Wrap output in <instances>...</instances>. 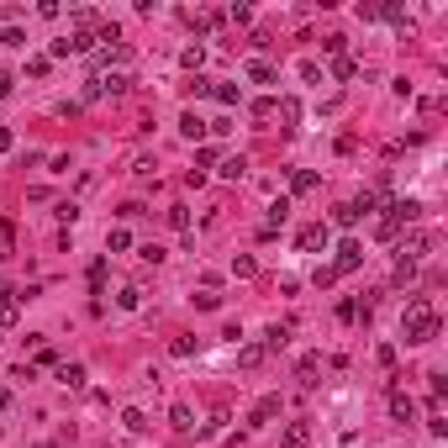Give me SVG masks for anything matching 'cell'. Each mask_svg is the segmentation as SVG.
I'll return each mask as SVG.
<instances>
[{"label": "cell", "mask_w": 448, "mask_h": 448, "mask_svg": "<svg viewBox=\"0 0 448 448\" xmlns=\"http://www.w3.org/2000/svg\"><path fill=\"white\" fill-rule=\"evenodd\" d=\"M359 74V58H348V53H337L332 58V79H354Z\"/></svg>", "instance_id": "obj_22"}, {"label": "cell", "mask_w": 448, "mask_h": 448, "mask_svg": "<svg viewBox=\"0 0 448 448\" xmlns=\"http://www.w3.org/2000/svg\"><path fill=\"white\" fill-rule=\"evenodd\" d=\"M169 427H174V432H195V412H190L185 401H174V406H169Z\"/></svg>", "instance_id": "obj_11"}, {"label": "cell", "mask_w": 448, "mask_h": 448, "mask_svg": "<svg viewBox=\"0 0 448 448\" xmlns=\"http://www.w3.org/2000/svg\"><path fill=\"white\" fill-rule=\"evenodd\" d=\"M227 21H238V26H248V21H253V6H233V11H227Z\"/></svg>", "instance_id": "obj_43"}, {"label": "cell", "mask_w": 448, "mask_h": 448, "mask_svg": "<svg viewBox=\"0 0 448 448\" xmlns=\"http://www.w3.org/2000/svg\"><path fill=\"white\" fill-rule=\"evenodd\" d=\"M390 280H396V285H412V280H417V264H406V259H401V264H396V275H390Z\"/></svg>", "instance_id": "obj_42"}, {"label": "cell", "mask_w": 448, "mask_h": 448, "mask_svg": "<svg viewBox=\"0 0 448 448\" xmlns=\"http://www.w3.org/2000/svg\"><path fill=\"white\" fill-rule=\"evenodd\" d=\"M11 90H16V79H11L6 69H0V101H11Z\"/></svg>", "instance_id": "obj_46"}, {"label": "cell", "mask_w": 448, "mask_h": 448, "mask_svg": "<svg viewBox=\"0 0 448 448\" xmlns=\"http://www.w3.org/2000/svg\"><path fill=\"white\" fill-rule=\"evenodd\" d=\"M16 148V138H11V127H0V153H11Z\"/></svg>", "instance_id": "obj_47"}, {"label": "cell", "mask_w": 448, "mask_h": 448, "mask_svg": "<svg viewBox=\"0 0 448 448\" xmlns=\"http://www.w3.org/2000/svg\"><path fill=\"white\" fill-rule=\"evenodd\" d=\"M138 259H143V264H164V248H158V243H143Z\"/></svg>", "instance_id": "obj_36"}, {"label": "cell", "mask_w": 448, "mask_h": 448, "mask_svg": "<svg viewBox=\"0 0 448 448\" xmlns=\"http://www.w3.org/2000/svg\"><path fill=\"white\" fill-rule=\"evenodd\" d=\"M317 375H322V354H306L301 364H295V380H301L306 390H317Z\"/></svg>", "instance_id": "obj_7"}, {"label": "cell", "mask_w": 448, "mask_h": 448, "mask_svg": "<svg viewBox=\"0 0 448 448\" xmlns=\"http://www.w3.org/2000/svg\"><path fill=\"white\" fill-rule=\"evenodd\" d=\"M375 359H380V370H396V348H390V343H380Z\"/></svg>", "instance_id": "obj_41"}, {"label": "cell", "mask_w": 448, "mask_h": 448, "mask_svg": "<svg viewBox=\"0 0 448 448\" xmlns=\"http://www.w3.org/2000/svg\"><path fill=\"white\" fill-rule=\"evenodd\" d=\"M95 85H101V101H106V95H121V90L132 85V79H127V74L116 69V74H95Z\"/></svg>", "instance_id": "obj_13"}, {"label": "cell", "mask_w": 448, "mask_h": 448, "mask_svg": "<svg viewBox=\"0 0 448 448\" xmlns=\"http://www.w3.org/2000/svg\"><path fill=\"white\" fill-rule=\"evenodd\" d=\"M106 253H132V233L127 227H111V233H106Z\"/></svg>", "instance_id": "obj_17"}, {"label": "cell", "mask_w": 448, "mask_h": 448, "mask_svg": "<svg viewBox=\"0 0 448 448\" xmlns=\"http://www.w3.org/2000/svg\"><path fill=\"white\" fill-rule=\"evenodd\" d=\"M311 443V422H290L280 432V448H306Z\"/></svg>", "instance_id": "obj_8"}, {"label": "cell", "mask_w": 448, "mask_h": 448, "mask_svg": "<svg viewBox=\"0 0 448 448\" xmlns=\"http://www.w3.org/2000/svg\"><path fill=\"white\" fill-rule=\"evenodd\" d=\"M195 348H200V337L185 332V337H174V343H169V354H174V359H195Z\"/></svg>", "instance_id": "obj_18"}, {"label": "cell", "mask_w": 448, "mask_h": 448, "mask_svg": "<svg viewBox=\"0 0 448 448\" xmlns=\"http://www.w3.org/2000/svg\"><path fill=\"white\" fill-rule=\"evenodd\" d=\"M169 227H174V233H190V211L185 206H169Z\"/></svg>", "instance_id": "obj_35"}, {"label": "cell", "mask_w": 448, "mask_h": 448, "mask_svg": "<svg viewBox=\"0 0 448 448\" xmlns=\"http://www.w3.org/2000/svg\"><path fill=\"white\" fill-rule=\"evenodd\" d=\"M0 243H6V248L16 243V222H11V216H0Z\"/></svg>", "instance_id": "obj_45"}, {"label": "cell", "mask_w": 448, "mask_h": 448, "mask_svg": "<svg viewBox=\"0 0 448 448\" xmlns=\"http://www.w3.org/2000/svg\"><path fill=\"white\" fill-rule=\"evenodd\" d=\"M327 238H332L327 222H311V227H301V233H295V248H301V253H317V248H327Z\"/></svg>", "instance_id": "obj_3"}, {"label": "cell", "mask_w": 448, "mask_h": 448, "mask_svg": "<svg viewBox=\"0 0 448 448\" xmlns=\"http://www.w3.org/2000/svg\"><path fill=\"white\" fill-rule=\"evenodd\" d=\"M101 285H106V259H95V264H90V290L101 295Z\"/></svg>", "instance_id": "obj_40"}, {"label": "cell", "mask_w": 448, "mask_h": 448, "mask_svg": "<svg viewBox=\"0 0 448 448\" xmlns=\"http://www.w3.org/2000/svg\"><path fill=\"white\" fill-rule=\"evenodd\" d=\"M48 69H53V58H26V74L32 79H48Z\"/></svg>", "instance_id": "obj_39"}, {"label": "cell", "mask_w": 448, "mask_h": 448, "mask_svg": "<svg viewBox=\"0 0 448 448\" xmlns=\"http://www.w3.org/2000/svg\"><path fill=\"white\" fill-rule=\"evenodd\" d=\"M121 427H127V432H148V417H143V406H127V412H121Z\"/></svg>", "instance_id": "obj_23"}, {"label": "cell", "mask_w": 448, "mask_h": 448, "mask_svg": "<svg viewBox=\"0 0 448 448\" xmlns=\"http://www.w3.org/2000/svg\"><path fill=\"white\" fill-rule=\"evenodd\" d=\"M290 332H295V322H275V327H269V337H264V354H280V348L290 343Z\"/></svg>", "instance_id": "obj_9"}, {"label": "cell", "mask_w": 448, "mask_h": 448, "mask_svg": "<svg viewBox=\"0 0 448 448\" xmlns=\"http://www.w3.org/2000/svg\"><path fill=\"white\" fill-rule=\"evenodd\" d=\"M85 364H58V385H69V390H85Z\"/></svg>", "instance_id": "obj_12"}, {"label": "cell", "mask_w": 448, "mask_h": 448, "mask_svg": "<svg viewBox=\"0 0 448 448\" xmlns=\"http://www.w3.org/2000/svg\"><path fill=\"white\" fill-rule=\"evenodd\" d=\"M332 222H337V227H359V211L343 200V206H332Z\"/></svg>", "instance_id": "obj_30"}, {"label": "cell", "mask_w": 448, "mask_h": 448, "mask_svg": "<svg viewBox=\"0 0 448 448\" xmlns=\"http://www.w3.org/2000/svg\"><path fill=\"white\" fill-rule=\"evenodd\" d=\"M390 417H396V422H412V417H417V401L406 396L401 385H390Z\"/></svg>", "instance_id": "obj_6"}, {"label": "cell", "mask_w": 448, "mask_h": 448, "mask_svg": "<svg viewBox=\"0 0 448 448\" xmlns=\"http://www.w3.org/2000/svg\"><path fill=\"white\" fill-rule=\"evenodd\" d=\"M11 295H16V290H11V280H0V301H11Z\"/></svg>", "instance_id": "obj_49"}, {"label": "cell", "mask_w": 448, "mask_h": 448, "mask_svg": "<svg viewBox=\"0 0 448 448\" xmlns=\"http://www.w3.org/2000/svg\"><path fill=\"white\" fill-rule=\"evenodd\" d=\"M295 74H301V79H306V85H317V79H322V69H317V58H301V63H295Z\"/></svg>", "instance_id": "obj_33"}, {"label": "cell", "mask_w": 448, "mask_h": 448, "mask_svg": "<svg viewBox=\"0 0 448 448\" xmlns=\"http://www.w3.org/2000/svg\"><path fill=\"white\" fill-rule=\"evenodd\" d=\"M285 222H290V195H280L275 206H269V222H264V227H269V233H280Z\"/></svg>", "instance_id": "obj_14"}, {"label": "cell", "mask_w": 448, "mask_h": 448, "mask_svg": "<svg viewBox=\"0 0 448 448\" xmlns=\"http://www.w3.org/2000/svg\"><path fill=\"white\" fill-rule=\"evenodd\" d=\"M180 63H185V69H190V74H195V69H200V63H206V48H200V43H195V48H185V53H180Z\"/></svg>", "instance_id": "obj_28"}, {"label": "cell", "mask_w": 448, "mask_h": 448, "mask_svg": "<svg viewBox=\"0 0 448 448\" xmlns=\"http://www.w3.org/2000/svg\"><path fill=\"white\" fill-rule=\"evenodd\" d=\"M211 95H216L222 106H238V101H243V90H238V85H211Z\"/></svg>", "instance_id": "obj_31"}, {"label": "cell", "mask_w": 448, "mask_h": 448, "mask_svg": "<svg viewBox=\"0 0 448 448\" xmlns=\"http://www.w3.org/2000/svg\"><path fill=\"white\" fill-rule=\"evenodd\" d=\"M32 448H58V443H32Z\"/></svg>", "instance_id": "obj_50"}, {"label": "cell", "mask_w": 448, "mask_h": 448, "mask_svg": "<svg viewBox=\"0 0 448 448\" xmlns=\"http://www.w3.org/2000/svg\"><path fill=\"white\" fill-rule=\"evenodd\" d=\"M233 275H238V280H253V275H259V264H253V253H238V259H233Z\"/></svg>", "instance_id": "obj_26"}, {"label": "cell", "mask_w": 448, "mask_h": 448, "mask_svg": "<svg viewBox=\"0 0 448 448\" xmlns=\"http://www.w3.org/2000/svg\"><path fill=\"white\" fill-rule=\"evenodd\" d=\"M180 132H185L190 143H200V138H206V121H200L195 111H185V116H180Z\"/></svg>", "instance_id": "obj_19"}, {"label": "cell", "mask_w": 448, "mask_h": 448, "mask_svg": "<svg viewBox=\"0 0 448 448\" xmlns=\"http://www.w3.org/2000/svg\"><path fill=\"white\" fill-rule=\"evenodd\" d=\"M195 306H200V311H216V306H222V295H216V290H200Z\"/></svg>", "instance_id": "obj_44"}, {"label": "cell", "mask_w": 448, "mask_h": 448, "mask_svg": "<svg viewBox=\"0 0 448 448\" xmlns=\"http://www.w3.org/2000/svg\"><path fill=\"white\" fill-rule=\"evenodd\" d=\"M0 43H6V48H26V32H21V26H16V21H11V26H6V32H0Z\"/></svg>", "instance_id": "obj_32"}, {"label": "cell", "mask_w": 448, "mask_h": 448, "mask_svg": "<svg viewBox=\"0 0 448 448\" xmlns=\"http://www.w3.org/2000/svg\"><path fill=\"white\" fill-rule=\"evenodd\" d=\"M0 412H11V385H0Z\"/></svg>", "instance_id": "obj_48"}, {"label": "cell", "mask_w": 448, "mask_h": 448, "mask_svg": "<svg viewBox=\"0 0 448 448\" xmlns=\"http://www.w3.org/2000/svg\"><path fill=\"white\" fill-rule=\"evenodd\" d=\"M375 238H380V243H396V238H401V227H396V222H390V216H385V222L375 227Z\"/></svg>", "instance_id": "obj_37"}, {"label": "cell", "mask_w": 448, "mask_h": 448, "mask_svg": "<svg viewBox=\"0 0 448 448\" xmlns=\"http://www.w3.org/2000/svg\"><path fill=\"white\" fill-rule=\"evenodd\" d=\"M280 412H285V401H280V396H259V401H253V412H248V427H269Z\"/></svg>", "instance_id": "obj_4"}, {"label": "cell", "mask_w": 448, "mask_h": 448, "mask_svg": "<svg viewBox=\"0 0 448 448\" xmlns=\"http://www.w3.org/2000/svg\"><path fill=\"white\" fill-rule=\"evenodd\" d=\"M275 106H280L275 95H264V101H253V116H259V121H269V116H275Z\"/></svg>", "instance_id": "obj_38"}, {"label": "cell", "mask_w": 448, "mask_h": 448, "mask_svg": "<svg viewBox=\"0 0 448 448\" xmlns=\"http://www.w3.org/2000/svg\"><path fill=\"white\" fill-rule=\"evenodd\" d=\"M216 174H222V180H243V174H248V158H243V153H238V158H227V164L216 169Z\"/></svg>", "instance_id": "obj_25"}, {"label": "cell", "mask_w": 448, "mask_h": 448, "mask_svg": "<svg viewBox=\"0 0 448 448\" xmlns=\"http://www.w3.org/2000/svg\"><path fill=\"white\" fill-rule=\"evenodd\" d=\"M16 317H21V301L11 295V301H0V327H16Z\"/></svg>", "instance_id": "obj_27"}, {"label": "cell", "mask_w": 448, "mask_h": 448, "mask_svg": "<svg viewBox=\"0 0 448 448\" xmlns=\"http://www.w3.org/2000/svg\"><path fill=\"white\" fill-rule=\"evenodd\" d=\"M275 111H280V121H285V127H295V121H301V101H295V95H285V101L275 106Z\"/></svg>", "instance_id": "obj_20"}, {"label": "cell", "mask_w": 448, "mask_h": 448, "mask_svg": "<svg viewBox=\"0 0 448 448\" xmlns=\"http://www.w3.org/2000/svg\"><path fill=\"white\" fill-rule=\"evenodd\" d=\"M343 48H348V37H343V32H327V37H322V53H327V58H337Z\"/></svg>", "instance_id": "obj_29"}, {"label": "cell", "mask_w": 448, "mask_h": 448, "mask_svg": "<svg viewBox=\"0 0 448 448\" xmlns=\"http://www.w3.org/2000/svg\"><path fill=\"white\" fill-rule=\"evenodd\" d=\"M438 332H443V317L427 306V295H412L406 311H401V337L406 343H432Z\"/></svg>", "instance_id": "obj_1"}, {"label": "cell", "mask_w": 448, "mask_h": 448, "mask_svg": "<svg viewBox=\"0 0 448 448\" xmlns=\"http://www.w3.org/2000/svg\"><path fill=\"white\" fill-rule=\"evenodd\" d=\"M364 264V243H354V238H348V243H337V275H354V269Z\"/></svg>", "instance_id": "obj_5"}, {"label": "cell", "mask_w": 448, "mask_h": 448, "mask_svg": "<svg viewBox=\"0 0 448 448\" xmlns=\"http://www.w3.org/2000/svg\"><path fill=\"white\" fill-rule=\"evenodd\" d=\"M396 243H401V259H406V264H417L422 253H432V243H438V238H432V233H422V227H412V233H406V238H396Z\"/></svg>", "instance_id": "obj_2"}, {"label": "cell", "mask_w": 448, "mask_h": 448, "mask_svg": "<svg viewBox=\"0 0 448 448\" xmlns=\"http://www.w3.org/2000/svg\"><path fill=\"white\" fill-rule=\"evenodd\" d=\"M53 216H58L63 227H74L79 222V206H74V200H58V211H53Z\"/></svg>", "instance_id": "obj_34"}, {"label": "cell", "mask_w": 448, "mask_h": 448, "mask_svg": "<svg viewBox=\"0 0 448 448\" xmlns=\"http://www.w3.org/2000/svg\"><path fill=\"white\" fill-rule=\"evenodd\" d=\"M248 79H253V85H275V63H264V58H248Z\"/></svg>", "instance_id": "obj_16"}, {"label": "cell", "mask_w": 448, "mask_h": 448, "mask_svg": "<svg viewBox=\"0 0 448 448\" xmlns=\"http://www.w3.org/2000/svg\"><path fill=\"white\" fill-rule=\"evenodd\" d=\"M317 185H322V174H317V169H295V174H290V195H311Z\"/></svg>", "instance_id": "obj_10"}, {"label": "cell", "mask_w": 448, "mask_h": 448, "mask_svg": "<svg viewBox=\"0 0 448 448\" xmlns=\"http://www.w3.org/2000/svg\"><path fill=\"white\" fill-rule=\"evenodd\" d=\"M116 306H121V311H138V306H143V290H138V285H121Z\"/></svg>", "instance_id": "obj_24"}, {"label": "cell", "mask_w": 448, "mask_h": 448, "mask_svg": "<svg viewBox=\"0 0 448 448\" xmlns=\"http://www.w3.org/2000/svg\"><path fill=\"white\" fill-rule=\"evenodd\" d=\"M264 359H269V354H264V343H248V348L238 354V364H243V370H259Z\"/></svg>", "instance_id": "obj_21"}, {"label": "cell", "mask_w": 448, "mask_h": 448, "mask_svg": "<svg viewBox=\"0 0 448 448\" xmlns=\"http://www.w3.org/2000/svg\"><path fill=\"white\" fill-rule=\"evenodd\" d=\"M185 21L195 26V32H216V26H222V16H216V11H185Z\"/></svg>", "instance_id": "obj_15"}]
</instances>
